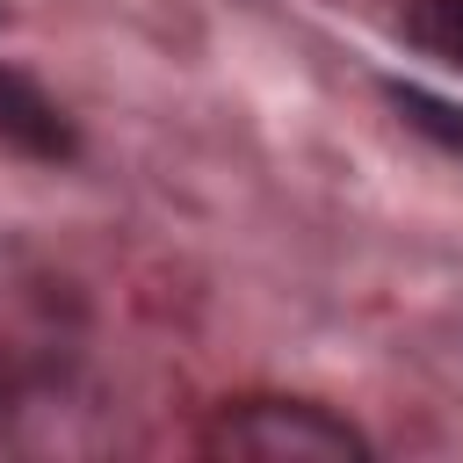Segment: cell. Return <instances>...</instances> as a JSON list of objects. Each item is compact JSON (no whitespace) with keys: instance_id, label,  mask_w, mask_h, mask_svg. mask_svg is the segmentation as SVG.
I'll use <instances>...</instances> for the list:
<instances>
[{"instance_id":"obj_4","label":"cell","mask_w":463,"mask_h":463,"mask_svg":"<svg viewBox=\"0 0 463 463\" xmlns=\"http://www.w3.org/2000/svg\"><path fill=\"white\" fill-rule=\"evenodd\" d=\"M405 36L427 58H441V65L463 72V0H412L405 7Z\"/></svg>"},{"instance_id":"obj_2","label":"cell","mask_w":463,"mask_h":463,"mask_svg":"<svg viewBox=\"0 0 463 463\" xmlns=\"http://www.w3.org/2000/svg\"><path fill=\"white\" fill-rule=\"evenodd\" d=\"M0 145L22 152V159H72V123H65V109H58L29 72H7V65H0Z\"/></svg>"},{"instance_id":"obj_1","label":"cell","mask_w":463,"mask_h":463,"mask_svg":"<svg viewBox=\"0 0 463 463\" xmlns=\"http://www.w3.org/2000/svg\"><path fill=\"white\" fill-rule=\"evenodd\" d=\"M210 449L217 456H253V463H362L369 441L333 420L326 405H304V398H253L239 412H224L210 427Z\"/></svg>"},{"instance_id":"obj_3","label":"cell","mask_w":463,"mask_h":463,"mask_svg":"<svg viewBox=\"0 0 463 463\" xmlns=\"http://www.w3.org/2000/svg\"><path fill=\"white\" fill-rule=\"evenodd\" d=\"M383 94L405 116V130H420L427 145H441L449 159H463V101H449V94H434L420 80H383Z\"/></svg>"}]
</instances>
